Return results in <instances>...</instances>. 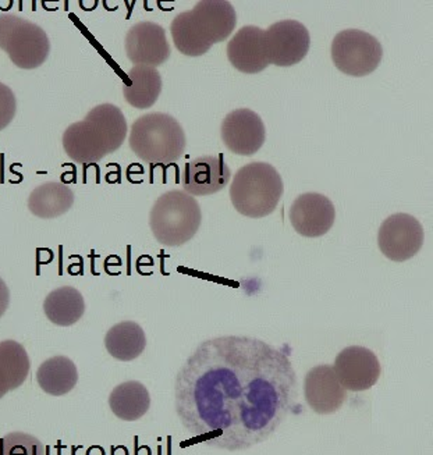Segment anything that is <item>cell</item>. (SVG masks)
I'll return each mask as SVG.
<instances>
[{
    "label": "cell",
    "instance_id": "11",
    "mask_svg": "<svg viewBox=\"0 0 433 455\" xmlns=\"http://www.w3.org/2000/svg\"><path fill=\"white\" fill-rule=\"evenodd\" d=\"M333 368L339 382L349 391L369 390L376 385L382 373L378 356L373 351L360 346L347 347L341 351Z\"/></svg>",
    "mask_w": 433,
    "mask_h": 455
},
{
    "label": "cell",
    "instance_id": "17",
    "mask_svg": "<svg viewBox=\"0 0 433 455\" xmlns=\"http://www.w3.org/2000/svg\"><path fill=\"white\" fill-rule=\"evenodd\" d=\"M231 171L219 156H199L186 164L184 191L189 196H208L219 193L230 183Z\"/></svg>",
    "mask_w": 433,
    "mask_h": 455
},
{
    "label": "cell",
    "instance_id": "1",
    "mask_svg": "<svg viewBox=\"0 0 433 455\" xmlns=\"http://www.w3.org/2000/svg\"><path fill=\"white\" fill-rule=\"evenodd\" d=\"M292 359L245 336L196 347L177 373L176 414L191 439L241 452L267 442L292 414L299 395Z\"/></svg>",
    "mask_w": 433,
    "mask_h": 455
},
{
    "label": "cell",
    "instance_id": "5",
    "mask_svg": "<svg viewBox=\"0 0 433 455\" xmlns=\"http://www.w3.org/2000/svg\"><path fill=\"white\" fill-rule=\"evenodd\" d=\"M285 186L272 164L253 162L241 167L230 186L231 204L245 218L270 215L279 205Z\"/></svg>",
    "mask_w": 433,
    "mask_h": 455
},
{
    "label": "cell",
    "instance_id": "22",
    "mask_svg": "<svg viewBox=\"0 0 433 455\" xmlns=\"http://www.w3.org/2000/svg\"><path fill=\"white\" fill-rule=\"evenodd\" d=\"M44 311L52 323L68 327L77 323L85 312V302L78 290L74 287H59L46 297Z\"/></svg>",
    "mask_w": 433,
    "mask_h": 455
},
{
    "label": "cell",
    "instance_id": "10",
    "mask_svg": "<svg viewBox=\"0 0 433 455\" xmlns=\"http://www.w3.org/2000/svg\"><path fill=\"white\" fill-rule=\"evenodd\" d=\"M270 65L290 68L309 53L311 36L304 24L295 20H283L265 31Z\"/></svg>",
    "mask_w": 433,
    "mask_h": 455
},
{
    "label": "cell",
    "instance_id": "3",
    "mask_svg": "<svg viewBox=\"0 0 433 455\" xmlns=\"http://www.w3.org/2000/svg\"><path fill=\"white\" fill-rule=\"evenodd\" d=\"M236 24L237 16L231 4L226 0H201L193 10L174 17L171 34L180 53L196 58L228 39Z\"/></svg>",
    "mask_w": 433,
    "mask_h": 455
},
{
    "label": "cell",
    "instance_id": "13",
    "mask_svg": "<svg viewBox=\"0 0 433 455\" xmlns=\"http://www.w3.org/2000/svg\"><path fill=\"white\" fill-rule=\"evenodd\" d=\"M125 53L135 66L156 68L171 58V45L164 28L151 21H141L129 29L125 36Z\"/></svg>",
    "mask_w": 433,
    "mask_h": 455
},
{
    "label": "cell",
    "instance_id": "14",
    "mask_svg": "<svg viewBox=\"0 0 433 455\" xmlns=\"http://www.w3.org/2000/svg\"><path fill=\"white\" fill-rule=\"evenodd\" d=\"M289 218L293 228L302 237H322L334 225L336 209L327 196L307 193L293 203Z\"/></svg>",
    "mask_w": 433,
    "mask_h": 455
},
{
    "label": "cell",
    "instance_id": "7",
    "mask_svg": "<svg viewBox=\"0 0 433 455\" xmlns=\"http://www.w3.org/2000/svg\"><path fill=\"white\" fill-rule=\"evenodd\" d=\"M0 49L17 68L33 70L45 63L51 51L41 27L13 14L0 16Z\"/></svg>",
    "mask_w": 433,
    "mask_h": 455
},
{
    "label": "cell",
    "instance_id": "16",
    "mask_svg": "<svg viewBox=\"0 0 433 455\" xmlns=\"http://www.w3.org/2000/svg\"><path fill=\"white\" fill-rule=\"evenodd\" d=\"M228 58L241 73L257 74L270 65L265 31L260 27L245 26L238 29L228 44Z\"/></svg>",
    "mask_w": 433,
    "mask_h": 455
},
{
    "label": "cell",
    "instance_id": "9",
    "mask_svg": "<svg viewBox=\"0 0 433 455\" xmlns=\"http://www.w3.org/2000/svg\"><path fill=\"white\" fill-rule=\"evenodd\" d=\"M424 238V228L414 216L396 213L379 228V250L393 262H405L420 252Z\"/></svg>",
    "mask_w": 433,
    "mask_h": 455
},
{
    "label": "cell",
    "instance_id": "28",
    "mask_svg": "<svg viewBox=\"0 0 433 455\" xmlns=\"http://www.w3.org/2000/svg\"><path fill=\"white\" fill-rule=\"evenodd\" d=\"M10 302V292L6 283L0 279V317L4 316Z\"/></svg>",
    "mask_w": 433,
    "mask_h": 455
},
{
    "label": "cell",
    "instance_id": "8",
    "mask_svg": "<svg viewBox=\"0 0 433 455\" xmlns=\"http://www.w3.org/2000/svg\"><path fill=\"white\" fill-rule=\"evenodd\" d=\"M383 49L381 42L361 29H346L332 42V60L341 73L365 77L381 65Z\"/></svg>",
    "mask_w": 433,
    "mask_h": 455
},
{
    "label": "cell",
    "instance_id": "26",
    "mask_svg": "<svg viewBox=\"0 0 433 455\" xmlns=\"http://www.w3.org/2000/svg\"><path fill=\"white\" fill-rule=\"evenodd\" d=\"M16 110L17 100L13 91L0 83V132L13 122Z\"/></svg>",
    "mask_w": 433,
    "mask_h": 455
},
{
    "label": "cell",
    "instance_id": "21",
    "mask_svg": "<svg viewBox=\"0 0 433 455\" xmlns=\"http://www.w3.org/2000/svg\"><path fill=\"white\" fill-rule=\"evenodd\" d=\"M36 380L46 395H65L77 385V368L68 356H53L39 366Z\"/></svg>",
    "mask_w": 433,
    "mask_h": 455
},
{
    "label": "cell",
    "instance_id": "18",
    "mask_svg": "<svg viewBox=\"0 0 433 455\" xmlns=\"http://www.w3.org/2000/svg\"><path fill=\"white\" fill-rule=\"evenodd\" d=\"M161 91V74L149 66H134L127 74V83L123 85L124 100L137 109H148L154 106Z\"/></svg>",
    "mask_w": 433,
    "mask_h": 455
},
{
    "label": "cell",
    "instance_id": "2",
    "mask_svg": "<svg viewBox=\"0 0 433 455\" xmlns=\"http://www.w3.org/2000/svg\"><path fill=\"white\" fill-rule=\"evenodd\" d=\"M127 137V120L117 106L103 103L85 119L73 123L63 134V148L71 161L95 164L122 147Z\"/></svg>",
    "mask_w": 433,
    "mask_h": 455
},
{
    "label": "cell",
    "instance_id": "4",
    "mask_svg": "<svg viewBox=\"0 0 433 455\" xmlns=\"http://www.w3.org/2000/svg\"><path fill=\"white\" fill-rule=\"evenodd\" d=\"M130 148L148 164H174L186 151V134L180 123L166 113H148L135 120Z\"/></svg>",
    "mask_w": 433,
    "mask_h": 455
},
{
    "label": "cell",
    "instance_id": "27",
    "mask_svg": "<svg viewBox=\"0 0 433 455\" xmlns=\"http://www.w3.org/2000/svg\"><path fill=\"white\" fill-rule=\"evenodd\" d=\"M10 390H13V383H12V379L0 363V398H4Z\"/></svg>",
    "mask_w": 433,
    "mask_h": 455
},
{
    "label": "cell",
    "instance_id": "24",
    "mask_svg": "<svg viewBox=\"0 0 433 455\" xmlns=\"http://www.w3.org/2000/svg\"><path fill=\"white\" fill-rule=\"evenodd\" d=\"M0 363L12 379L14 390L24 385L28 378L31 363H29L26 348L21 344L14 340L2 341L0 343Z\"/></svg>",
    "mask_w": 433,
    "mask_h": 455
},
{
    "label": "cell",
    "instance_id": "12",
    "mask_svg": "<svg viewBox=\"0 0 433 455\" xmlns=\"http://www.w3.org/2000/svg\"><path fill=\"white\" fill-rule=\"evenodd\" d=\"M267 139L261 116L250 109L229 113L221 123V140L229 151L241 156L257 154Z\"/></svg>",
    "mask_w": 433,
    "mask_h": 455
},
{
    "label": "cell",
    "instance_id": "23",
    "mask_svg": "<svg viewBox=\"0 0 433 455\" xmlns=\"http://www.w3.org/2000/svg\"><path fill=\"white\" fill-rule=\"evenodd\" d=\"M105 346L113 358L129 363L144 353L147 337L139 323L122 322L108 331Z\"/></svg>",
    "mask_w": 433,
    "mask_h": 455
},
{
    "label": "cell",
    "instance_id": "25",
    "mask_svg": "<svg viewBox=\"0 0 433 455\" xmlns=\"http://www.w3.org/2000/svg\"><path fill=\"white\" fill-rule=\"evenodd\" d=\"M0 454L44 455L45 447L42 446L36 437L29 436L26 433H10L0 440Z\"/></svg>",
    "mask_w": 433,
    "mask_h": 455
},
{
    "label": "cell",
    "instance_id": "6",
    "mask_svg": "<svg viewBox=\"0 0 433 455\" xmlns=\"http://www.w3.org/2000/svg\"><path fill=\"white\" fill-rule=\"evenodd\" d=\"M201 206L186 191L172 189L156 199L149 213V228L157 243L180 247L193 240L201 228Z\"/></svg>",
    "mask_w": 433,
    "mask_h": 455
},
{
    "label": "cell",
    "instance_id": "19",
    "mask_svg": "<svg viewBox=\"0 0 433 455\" xmlns=\"http://www.w3.org/2000/svg\"><path fill=\"white\" fill-rule=\"evenodd\" d=\"M109 405L113 414L125 422H134L147 414L151 407V395L142 383H122L113 388L109 395Z\"/></svg>",
    "mask_w": 433,
    "mask_h": 455
},
{
    "label": "cell",
    "instance_id": "15",
    "mask_svg": "<svg viewBox=\"0 0 433 455\" xmlns=\"http://www.w3.org/2000/svg\"><path fill=\"white\" fill-rule=\"evenodd\" d=\"M304 395L309 407L319 415L334 414L347 401V390L332 365L315 366L305 375Z\"/></svg>",
    "mask_w": 433,
    "mask_h": 455
},
{
    "label": "cell",
    "instance_id": "20",
    "mask_svg": "<svg viewBox=\"0 0 433 455\" xmlns=\"http://www.w3.org/2000/svg\"><path fill=\"white\" fill-rule=\"evenodd\" d=\"M74 193L61 183L42 184L34 189L28 198V209L41 219H55L63 215L73 206Z\"/></svg>",
    "mask_w": 433,
    "mask_h": 455
}]
</instances>
